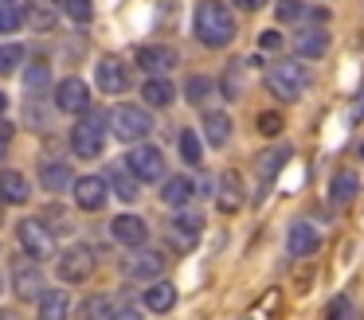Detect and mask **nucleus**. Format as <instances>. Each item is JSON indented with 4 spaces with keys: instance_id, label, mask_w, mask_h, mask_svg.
<instances>
[{
    "instance_id": "nucleus-20",
    "label": "nucleus",
    "mask_w": 364,
    "mask_h": 320,
    "mask_svg": "<svg viewBox=\"0 0 364 320\" xmlns=\"http://www.w3.org/2000/svg\"><path fill=\"white\" fill-rule=\"evenodd\" d=\"M317 231L309 223H290V231H286V246H290V254L294 258H309V254H317Z\"/></svg>"
},
{
    "instance_id": "nucleus-14",
    "label": "nucleus",
    "mask_w": 364,
    "mask_h": 320,
    "mask_svg": "<svg viewBox=\"0 0 364 320\" xmlns=\"http://www.w3.org/2000/svg\"><path fill=\"white\" fill-rule=\"evenodd\" d=\"M200 231H204V219L200 215H173L168 219V242H173L176 250H192L200 238Z\"/></svg>"
},
{
    "instance_id": "nucleus-5",
    "label": "nucleus",
    "mask_w": 364,
    "mask_h": 320,
    "mask_svg": "<svg viewBox=\"0 0 364 320\" xmlns=\"http://www.w3.org/2000/svg\"><path fill=\"white\" fill-rule=\"evenodd\" d=\"M16 234H20L24 254H32V262H48V258L55 254V234L48 231L43 219H20Z\"/></svg>"
},
{
    "instance_id": "nucleus-13",
    "label": "nucleus",
    "mask_w": 364,
    "mask_h": 320,
    "mask_svg": "<svg viewBox=\"0 0 364 320\" xmlns=\"http://www.w3.org/2000/svg\"><path fill=\"white\" fill-rule=\"evenodd\" d=\"M106 195H110V184L102 176H79L75 180V203L82 211H102Z\"/></svg>"
},
{
    "instance_id": "nucleus-17",
    "label": "nucleus",
    "mask_w": 364,
    "mask_h": 320,
    "mask_svg": "<svg viewBox=\"0 0 364 320\" xmlns=\"http://www.w3.org/2000/svg\"><path fill=\"white\" fill-rule=\"evenodd\" d=\"M59 12H63V4H59V0H28L24 23L32 31H51L59 23Z\"/></svg>"
},
{
    "instance_id": "nucleus-26",
    "label": "nucleus",
    "mask_w": 364,
    "mask_h": 320,
    "mask_svg": "<svg viewBox=\"0 0 364 320\" xmlns=\"http://www.w3.org/2000/svg\"><path fill=\"white\" fill-rule=\"evenodd\" d=\"M356 192H360V176L356 172H337L329 184V199L337 203V207H345V203L356 199Z\"/></svg>"
},
{
    "instance_id": "nucleus-38",
    "label": "nucleus",
    "mask_w": 364,
    "mask_h": 320,
    "mask_svg": "<svg viewBox=\"0 0 364 320\" xmlns=\"http://www.w3.org/2000/svg\"><path fill=\"white\" fill-rule=\"evenodd\" d=\"M348 309H353V304H348V297H345V293H337L329 304H325V316H329V320H345V316H348Z\"/></svg>"
},
{
    "instance_id": "nucleus-39",
    "label": "nucleus",
    "mask_w": 364,
    "mask_h": 320,
    "mask_svg": "<svg viewBox=\"0 0 364 320\" xmlns=\"http://www.w3.org/2000/svg\"><path fill=\"white\" fill-rule=\"evenodd\" d=\"M259 133H262V137H278V133H282V117H278V114H262L259 117Z\"/></svg>"
},
{
    "instance_id": "nucleus-40",
    "label": "nucleus",
    "mask_w": 364,
    "mask_h": 320,
    "mask_svg": "<svg viewBox=\"0 0 364 320\" xmlns=\"http://www.w3.org/2000/svg\"><path fill=\"white\" fill-rule=\"evenodd\" d=\"M259 47H262V51H278V47H282V35H278V31H262Z\"/></svg>"
},
{
    "instance_id": "nucleus-19",
    "label": "nucleus",
    "mask_w": 364,
    "mask_h": 320,
    "mask_svg": "<svg viewBox=\"0 0 364 320\" xmlns=\"http://www.w3.org/2000/svg\"><path fill=\"white\" fill-rule=\"evenodd\" d=\"M294 51H298L301 59H321V55L329 51V31H321V28H301L298 35H294Z\"/></svg>"
},
{
    "instance_id": "nucleus-3",
    "label": "nucleus",
    "mask_w": 364,
    "mask_h": 320,
    "mask_svg": "<svg viewBox=\"0 0 364 320\" xmlns=\"http://www.w3.org/2000/svg\"><path fill=\"white\" fill-rule=\"evenodd\" d=\"M267 86H270V94H274V98L298 101V94L309 86V70L298 67L294 59H282V62H274V67L267 70Z\"/></svg>"
},
{
    "instance_id": "nucleus-15",
    "label": "nucleus",
    "mask_w": 364,
    "mask_h": 320,
    "mask_svg": "<svg viewBox=\"0 0 364 320\" xmlns=\"http://www.w3.org/2000/svg\"><path fill=\"white\" fill-rule=\"evenodd\" d=\"M32 199V184H28L24 172L16 168H0V203H12V207H20V203Z\"/></svg>"
},
{
    "instance_id": "nucleus-10",
    "label": "nucleus",
    "mask_w": 364,
    "mask_h": 320,
    "mask_svg": "<svg viewBox=\"0 0 364 320\" xmlns=\"http://www.w3.org/2000/svg\"><path fill=\"white\" fill-rule=\"evenodd\" d=\"M55 109L59 114H87L90 109V86L82 78H63L55 86Z\"/></svg>"
},
{
    "instance_id": "nucleus-21",
    "label": "nucleus",
    "mask_w": 364,
    "mask_h": 320,
    "mask_svg": "<svg viewBox=\"0 0 364 320\" xmlns=\"http://www.w3.org/2000/svg\"><path fill=\"white\" fill-rule=\"evenodd\" d=\"M215 207H220L223 215H231V211L243 207V180H239V172H223V176H220V195H215Z\"/></svg>"
},
{
    "instance_id": "nucleus-7",
    "label": "nucleus",
    "mask_w": 364,
    "mask_h": 320,
    "mask_svg": "<svg viewBox=\"0 0 364 320\" xmlns=\"http://www.w3.org/2000/svg\"><path fill=\"white\" fill-rule=\"evenodd\" d=\"M126 168L134 172L141 184H157V180H165V156L153 145H134L126 156Z\"/></svg>"
},
{
    "instance_id": "nucleus-43",
    "label": "nucleus",
    "mask_w": 364,
    "mask_h": 320,
    "mask_svg": "<svg viewBox=\"0 0 364 320\" xmlns=\"http://www.w3.org/2000/svg\"><path fill=\"white\" fill-rule=\"evenodd\" d=\"M110 320H141V312L137 309H118V312H110Z\"/></svg>"
},
{
    "instance_id": "nucleus-16",
    "label": "nucleus",
    "mask_w": 364,
    "mask_h": 320,
    "mask_svg": "<svg viewBox=\"0 0 364 320\" xmlns=\"http://www.w3.org/2000/svg\"><path fill=\"white\" fill-rule=\"evenodd\" d=\"M110 234L122 242V246L134 250V246H141V242L149 238V223H145L141 215H118V219L110 223Z\"/></svg>"
},
{
    "instance_id": "nucleus-4",
    "label": "nucleus",
    "mask_w": 364,
    "mask_h": 320,
    "mask_svg": "<svg viewBox=\"0 0 364 320\" xmlns=\"http://www.w3.org/2000/svg\"><path fill=\"white\" fill-rule=\"evenodd\" d=\"M71 148H75V156H82V160L102 156V148H106V117L102 114H82L79 125L71 129Z\"/></svg>"
},
{
    "instance_id": "nucleus-41",
    "label": "nucleus",
    "mask_w": 364,
    "mask_h": 320,
    "mask_svg": "<svg viewBox=\"0 0 364 320\" xmlns=\"http://www.w3.org/2000/svg\"><path fill=\"white\" fill-rule=\"evenodd\" d=\"M12 129H16L12 121H0V156L9 153V145H12Z\"/></svg>"
},
{
    "instance_id": "nucleus-45",
    "label": "nucleus",
    "mask_w": 364,
    "mask_h": 320,
    "mask_svg": "<svg viewBox=\"0 0 364 320\" xmlns=\"http://www.w3.org/2000/svg\"><path fill=\"white\" fill-rule=\"evenodd\" d=\"M345 320H360V316H345Z\"/></svg>"
},
{
    "instance_id": "nucleus-11",
    "label": "nucleus",
    "mask_w": 364,
    "mask_h": 320,
    "mask_svg": "<svg viewBox=\"0 0 364 320\" xmlns=\"http://www.w3.org/2000/svg\"><path fill=\"white\" fill-rule=\"evenodd\" d=\"M95 82H98V90H102V94H126V86H129L126 62H122L118 55H102L98 67H95Z\"/></svg>"
},
{
    "instance_id": "nucleus-36",
    "label": "nucleus",
    "mask_w": 364,
    "mask_h": 320,
    "mask_svg": "<svg viewBox=\"0 0 364 320\" xmlns=\"http://www.w3.org/2000/svg\"><path fill=\"white\" fill-rule=\"evenodd\" d=\"M184 94H188V101L192 106H200V101L212 94V78H200V75H192L188 82H184Z\"/></svg>"
},
{
    "instance_id": "nucleus-6",
    "label": "nucleus",
    "mask_w": 364,
    "mask_h": 320,
    "mask_svg": "<svg viewBox=\"0 0 364 320\" xmlns=\"http://www.w3.org/2000/svg\"><path fill=\"white\" fill-rule=\"evenodd\" d=\"M90 273H95V250H90L87 242H75V246H67L63 254H59V281L82 285Z\"/></svg>"
},
{
    "instance_id": "nucleus-24",
    "label": "nucleus",
    "mask_w": 364,
    "mask_h": 320,
    "mask_svg": "<svg viewBox=\"0 0 364 320\" xmlns=\"http://www.w3.org/2000/svg\"><path fill=\"white\" fill-rule=\"evenodd\" d=\"M106 184H110V192L118 195L122 203H134L137 195H141V180H137L129 168H122V164H118V168H110V176H106Z\"/></svg>"
},
{
    "instance_id": "nucleus-22",
    "label": "nucleus",
    "mask_w": 364,
    "mask_h": 320,
    "mask_svg": "<svg viewBox=\"0 0 364 320\" xmlns=\"http://www.w3.org/2000/svg\"><path fill=\"white\" fill-rule=\"evenodd\" d=\"M67 316H71V297H67V289H43L36 320H67Z\"/></svg>"
},
{
    "instance_id": "nucleus-44",
    "label": "nucleus",
    "mask_w": 364,
    "mask_h": 320,
    "mask_svg": "<svg viewBox=\"0 0 364 320\" xmlns=\"http://www.w3.org/2000/svg\"><path fill=\"white\" fill-rule=\"evenodd\" d=\"M4 109H9V94L0 90V114H4Z\"/></svg>"
},
{
    "instance_id": "nucleus-35",
    "label": "nucleus",
    "mask_w": 364,
    "mask_h": 320,
    "mask_svg": "<svg viewBox=\"0 0 364 320\" xmlns=\"http://www.w3.org/2000/svg\"><path fill=\"white\" fill-rule=\"evenodd\" d=\"M48 78H51V70H48V62H32V67L24 70V86L32 94H40L43 86H48Z\"/></svg>"
},
{
    "instance_id": "nucleus-18",
    "label": "nucleus",
    "mask_w": 364,
    "mask_h": 320,
    "mask_svg": "<svg viewBox=\"0 0 364 320\" xmlns=\"http://www.w3.org/2000/svg\"><path fill=\"white\" fill-rule=\"evenodd\" d=\"M40 184H43V192H51V195L75 187V176H71V168H67V160H43L40 164Z\"/></svg>"
},
{
    "instance_id": "nucleus-33",
    "label": "nucleus",
    "mask_w": 364,
    "mask_h": 320,
    "mask_svg": "<svg viewBox=\"0 0 364 320\" xmlns=\"http://www.w3.org/2000/svg\"><path fill=\"white\" fill-rule=\"evenodd\" d=\"M20 23H24V12H20L12 0H0V35H12Z\"/></svg>"
},
{
    "instance_id": "nucleus-46",
    "label": "nucleus",
    "mask_w": 364,
    "mask_h": 320,
    "mask_svg": "<svg viewBox=\"0 0 364 320\" xmlns=\"http://www.w3.org/2000/svg\"><path fill=\"white\" fill-rule=\"evenodd\" d=\"M360 160H364V148H360Z\"/></svg>"
},
{
    "instance_id": "nucleus-8",
    "label": "nucleus",
    "mask_w": 364,
    "mask_h": 320,
    "mask_svg": "<svg viewBox=\"0 0 364 320\" xmlns=\"http://www.w3.org/2000/svg\"><path fill=\"white\" fill-rule=\"evenodd\" d=\"M122 273H126V277H137V281H157L161 273H165V254H161V250L134 246V254L122 258Z\"/></svg>"
},
{
    "instance_id": "nucleus-42",
    "label": "nucleus",
    "mask_w": 364,
    "mask_h": 320,
    "mask_svg": "<svg viewBox=\"0 0 364 320\" xmlns=\"http://www.w3.org/2000/svg\"><path fill=\"white\" fill-rule=\"evenodd\" d=\"M231 4H239L243 12H259V8H267V0H231Z\"/></svg>"
},
{
    "instance_id": "nucleus-9",
    "label": "nucleus",
    "mask_w": 364,
    "mask_h": 320,
    "mask_svg": "<svg viewBox=\"0 0 364 320\" xmlns=\"http://www.w3.org/2000/svg\"><path fill=\"white\" fill-rule=\"evenodd\" d=\"M12 289H16L20 301H40L43 297V273H40V262H32V258H16L12 262Z\"/></svg>"
},
{
    "instance_id": "nucleus-34",
    "label": "nucleus",
    "mask_w": 364,
    "mask_h": 320,
    "mask_svg": "<svg viewBox=\"0 0 364 320\" xmlns=\"http://www.w3.org/2000/svg\"><path fill=\"white\" fill-rule=\"evenodd\" d=\"M79 316L82 320H110V297H90V301H82Z\"/></svg>"
},
{
    "instance_id": "nucleus-47",
    "label": "nucleus",
    "mask_w": 364,
    "mask_h": 320,
    "mask_svg": "<svg viewBox=\"0 0 364 320\" xmlns=\"http://www.w3.org/2000/svg\"><path fill=\"white\" fill-rule=\"evenodd\" d=\"M0 289H4V281H0Z\"/></svg>"
},
{
    "instance_id": "nucleus-25",
    "label": "nucleus",
    "mask_w": 364,
    "mask_h": 320,
    "mask_svg": "<svg viewBox=\"0 0 364 320\" xmlns=\"http://www.w3.org/2000/svg\"><path fill=\"white\" fill-rule=\"evenodd\" d=\"M204 137H208V145L223 148L231 140V117L220 114V109H208L204 114Z\"/></svg>"
},
{
    "instance_id": "nucleus-12",
    "label": "nucleus",
    "mask_w": 364,
    "mask_h": 320,
    "mask_svg": "<svg viewBox=\"0 0 364 320\" xmlns=\"http://www.w3.org/2000/svg\"><path fill=\"white\" fill-rule=\"evenodd\" d=\"M176 62H181V59H176V51H173V47H165V43L137 47V67H141L145 75H153V78H165Z\"/></svg>"
},
{
    "instance_id": "nucleus-37",
    "label": "nucleus",
    "mask_w": 364,
    "mask_h": 320,
    "mask_svg": "<svg viewBox=\"0 0 364 320\" xmlns=\"http://www.w3.org/2000/svg\"><path fill=\"white\" fill-rule=\"evenodd\" d=\"M63 12L71 16L75 23H90V16H95V4H90V0H63Z\"/></svg>"
},
{
    "instance_id": "nucleus-2",
    "label": "nucleus",
    "mask_w": 364,
    "mask_h": 320,
    "mask_svg": "<svg viewBox=\"0 0 364 320\" xmlns=\"http://www.w3.org/2000/svg\"><path fill=\"white\" fill-rule=\"evenodd\" d=\"M110 129H114V137L126 140V145H141L153 133V117L145 114L141 106H114L110 109Z\"/></svg>"
},
{
    "instance_id": "nucleus-27",
    "label": "nucleus",
    "mask_w": 364,
    "mask_h": 320,
    "mask_svg": "<svg viewBox=\"0 0 364 320\" xmlns=\"http://www.w3.org/2000/svg\"><path fill=\"white\" fill-rule=\"evenodd\" d=\"M274 12H278V20L282 23H301V20H325V12L321 8H306V0H278L274 4Z\"/></svg>"
},
{
    "instance_id": "nucleus-30",
    "label": "nucleus",
    "mask_w": 364,
    "mask_h": 320,
    "mask_svg": "<svg viewBox=\"0 0 364 320\" xmlns=\"http://www.w3.org/2000/svg\"><path fill=\"white\" fill-rule=\"evenodd\" d=\"M181 156H184V164H192V168H200V164H204V148H200L196 129H184L181 133Z\"/></svg>"
},
{
    "instance_id": "nucleus-28",
    "label": "nucleus",
    "mask_w": 364,
    "mask_h": 320,
    "mask_svg": "<svg viewBox=\"0 0 364 320\" xmlns=\"http://www.w3.org/2000/svg\"><path fill=\"white\" fill-rule=\"evenodd\" d=\"M141 98H145V106L165 109V106H173L176 90H173V82H168V78H149V82L141 86Z\"/></svg>"
},
{
    "instance_id": "nucleus-31",
    "label": "nucleus",
    "mask_w": 364,
    "mask_h": 320,
    "mask_svg": "<svg viewBox=\"0 0 364 320\" xmlns=\"http://www.w3.org/2000/svg\"><path fill=\"white\" fill-rule=\"evenodd\" d=\"M286 156H290V148H274V153H262L259 156V176L262 180H274L278 176V168H282V164H286Z\"/></svg>"
},
{
    "instance_id": "nucleus-32",
    "label": "nucleus",
    "mask_w": 364,
    "mask_h": 320,
    "mask_svg": "<svg viewBox=\"0 0 364 320\" xmlns=\"http://www.w3.org/2000/svg\"><path fill=\"white\" fill-rule=\"evenodd\" d=\"M24 67V47L20 43H4L0 47V75H16Z\"/></svg>"
},
{
    "instance_id": "nucleus-23",
    "label": "nucleus",
    "mask_w": 364,
    "mask_h": 320,
    "mask_svg": "<svg viewBox=\"0 0 364 320\" xmlns=\"http://www.w3.org/2000/svg\"><path fill=\"white\" fill-rule=\"evenodd\" d=\"M196 192H200V184L192 176H173V180H165L161 199H165L168 207H188V203L196 199Z\"/></svg>"
},
{
    "instance_id": "nucleus-1",
    "label": "nucleus",
    "mask_w": 364,
    "mask_h": 320,
    "mask_svg": "<svg viewBox=\"0 0 364 320\" xmlns=\"http://www.w3.org/2000/svg\"><path fill=\"white\" fill-rule=\"evenodd\" d=\"M192 28H196V39L204 47H228L235 39V16L220 0H204L192 16Z\"/></svg>"
},
{
    "instance_id": "nucleus-29",
    "label": "nucleus",
    "mask_w": 364,
    "mask_h": 320,
    "mask_svg": "<svg viewBox=\"0 0 364 320\" xmlns=\"http://www.w3.org/2000/svg\"><path fill=\"white\" fill-rule=\"evenodd\" d=\"M141 301H145V309H149V312H168L176 304V289L168 285V281H157V285L145 289Z\"/></svg>"
}]
</instances>
